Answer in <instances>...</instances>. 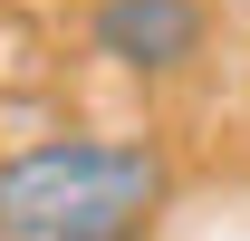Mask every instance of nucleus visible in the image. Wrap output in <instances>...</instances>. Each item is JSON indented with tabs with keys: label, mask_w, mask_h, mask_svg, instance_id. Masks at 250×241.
I'll return each mask as SVG.
<instances>
[{
	"label": "nucleus",
	"mask_w": 250,
	"mask_h": 241,
	"mask_svg": "<svg viewBox=\"0 0 250 241\" xmlns=\"http://www.w3.org/2000/svg\"><path fill=\"white\" fill-rule=\"evenodd\" d=\"M0 241H10V232H0Z\"/></svg>",
	"instance_id": "obj_3"
},
{
	"label": "nucleus",
	"mask_w": 250,
	"mask_h": 241,
	"mask_svg": "<svg viewBox=\"0 0 250 241\" xmlns=\"http://www.w3.org/2000/svg\"><path fill=\"white\" fill-rule=\"evenodd\" d=\"M164 193V145L145 135H48L0 154V232L10 241H145Z\"/></svg>",
	"instance_id": "obj_1"
},
{
	"label": "nucleus",
	"mask_w": 250,
	"mask_h": 241,
	"mask_svg": "<svg viewBox=\"0 0 250 241\" xmlns=\"http://www.w3.org/2000/svg\"><path fill=\"white\" fill-rule=\"evenodd\" d=\"M87 48L116 77H183L212 58V0H87Z\"/></svg>",
	"instance_id": "obj_2"
}]
</instances>
